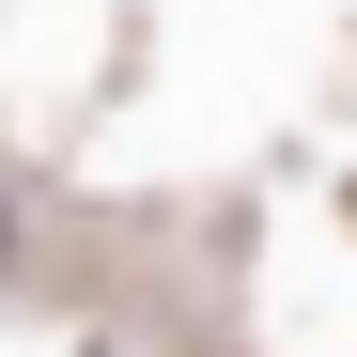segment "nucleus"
I'll return each mask as SVG.
<instances>
[{
  "instance_id": "obj_1",
  "label": "nucleus",
  "mask_w": 357,
  "mask_h": 357,
  "mask_svg": "<svg viewBox=\"0 0 357 357\" xmlns=\"http://www.w3.org/2000/svg\"><path fill=\"white\" fill-rule=\"evenodd\" d=\"M0 264H16V187H0Z\"/></svg>"
}]
</instances>
